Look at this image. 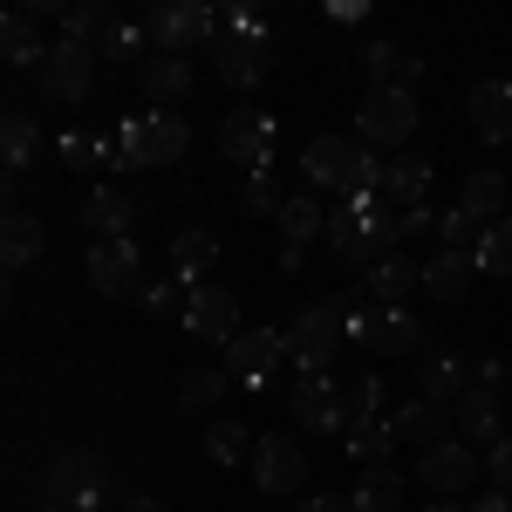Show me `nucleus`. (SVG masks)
<instances>
[{
	"mask_svg": "<svg viewBox=\"0 0 512 512\" xmlns=\"http://www.w3.org/2000/svg\"><path fill=\"white\" fill-rule=\"evenodd\" d=\"M410 239V219L390 212L383 198H342V212H328V246L349 260V267H376V260H390L396 246Z\"/></svg>",
	"mask_w": 512,
	"mask_h": 512,
	"instance_id": "1",
	"label": "nucleus"
},
{
	"mask_svg": "<svg viewBox=\"0 0 512 512\" xmlns=\"http://www.w3.org/2000/svg\"><path fill=\"white\" fill-rule=\"evenodd\" d=\"M301 171H308L315 192H335V198H376L383 192V164L369 158L362 137H308Z\"/></svg>",
	"mask_w": 512,
	"mask_h": 512,
	"instance_id": "2",
	"label": "nucleus"
},
{
	"mask_svg": "<svg viewBox=\"0 0 512 512\" xmlns=\"http://www.w3.org/2000/svg\"><path fill=\"white\" fill-rule=\"evenodd\" d=\"M192 130L178 110H137V117L117 123V164L123 171H164V164L185 158Z\"/></svg>",
	"mask_w": 512,
	"mask_h": 512,
	"instance_id": "3",
	"label": "nucleus"
},
{
	"mask_svg": "<svg viewBox=\"0 0 512 512\" xmlns=\"http://www.w3.org/2000/svg\"><path fill=\"white\" fill-rule=\"evenodd\" d=\"M280 335H287V362L301 376H328L342 342H349V308L342 301H315V308H301V315L287 321Z\"/></svg>",
	"mask_w": 512,
	"mask_h": 512,
	"instance_id": "4",
	"label": "nucleus"
},
{
	"mask_svg": "<svg viewBox=\"0 0 512 512\" xmlns=\"http://www.w3.org/2000/svg\"><path fill=\"white\" fill-rule=\"evenodd\" d=\"M41 499H48V506L103 512V499H110V465H103L96 451H55L48 472H41Z\"/></svg>",
	"mask_w": 512,
	"mask_h": 512,
	"instance_id": "5",
	"label": "nucleus"
},
{
	"mask_svg": "<svg viewBox=\"0 0 512 512\" xmlns=\"http://www.w3.org/2000/svg\"><path fill=\"white\" fill-rule=\"evenodd\" d=\"M89 89H96V48H89V41H62V35H55V48L41 55V96L76 110Z\"/></svg>",
	"mask_w": 512,
	"mask_h": 512,
	"instance_id": "6",
	"label": "nucleus"
},
{
	"mask_svg": "<svg viewBox=\"0 0 512 512\" xmlns=\"http://www.w3.org/2000/svg\"><path fill=\"white\" fill-rule=\"evenodd\" d=\"M151 41H158V55H192L205 41H219V7H205V0H171L151 14Z\"/></svg>",
	"mask_w": 512,
	"mask_h": 512,
	"instance_id": "7",
	"label": "nucleus"
},
{
	"mask_svg": "<svg viewBox=\"0 0 512 512\" xmlns=\"http://www.w3.org/2000/svg\"><path fill=\"white\" fill-rule=\"evenodd\" d=\"M417 96L410 89H369L362 96V110H355V137L362 144H403L410 130H417Z\"/></svg>",
	"mask_w": 512,
	"mask_h": 512,
	"instance_id": "8",
	"label": "nucleus"
},
{
	"mask_svg": "<svg viewBox=\"0 0 512 512\" xmlns=\"http://www.w3.org/2000/svg\"><path fill=\"white\" fill-rule=\"evenodd\" d=\"M280 362H287V335L280 328H239V342L226 349V376L239 390H267Z\"/></svg>",
	"mask_w": 512,
	"mask_h": 512,
	"instance_id": "9",
	"label": "nucleus"
},
{
	"mask_svg": "<svg viewBox=\"0 0 512 512\" xmlns=\"http://www.w3.org/2000/svg\"><path fill=\"white\" fill-rule=\"evenodd\" d=\"M274 117L267 110H226V123H219V151L233 164H246V171H267L274 164Z\"/></svg>",
	"mask_w": 512,
	"mask_h": 512,
	"instance_id": "10",
	"label": "nucleus"
},
{
	"mask_svg": "<svg viewBox=\"0 0 512 512\" xmlns=\"http://www.w3.org/2000/svg\"><path fill=\"white\" fill-rule=\"evenodd\" d=\"M89 287L96 294H137L144 287V246L137 239H89Z\"/></svg>",
	"mask_w": 512,
	"mask_h": 512,
	"instance_id": "11",
	"label": "nucleus"
},
{
	"mask_svg": "<svg viewBox=\"0 0 512 512\" xmlns=\"http://www.w3.org/2000/svg\"><path fill=\"white\" fill-rule=\"evenodd\" d=\"M246 472H253L260 492H274V499H280V492H301V485H308V451H301L294 437H267V431H260Z\"/></svg>",
	"mask_w": 512,
	"mask_h": 512,
	"instance_id": "12",
	"label": "nucleus"
},
{
	"mask_svg": "<svg viewBox=\"0 0 512 512\" xmlns=\"http://www.w3.org/2000/svg\"><path fill=\"white\" fill-rule=\"evenodd\" d=\"M185 335H198V342H226L233 349L239 342V301L226 294V287H192V301H185V321H178Z\"/></svg>",
	"mask_w": 512,
	"mask_h": 512,
	"instance_id": "13",
	"label": "nucleus"
},
{
	"mask_svg": "<svg viewBox=\"0 0 512 512\" xmlns=\"http://www.w3.org/2000/svg\"><path fill=\"white\" fill-rule=\"evenodd\" d=\"M417 478H424V492H472L478 485V451L465 437H444V444H431V451L417 458Z\"/></svg>",
	"mask_w": 512,
	"mask_h": 512,
	"instance_id": "14",
	"label": "nucleus"
},
{
	"mask_svg": "<svg viewBox=\"0 0 512 512\" xmlns=\"http://www.w3.org/2000/svg\"><path fill=\"white\" fill-rule=\"evenodd\" d=\"M287 410H294V424H308V431H349V410H342V383H335V376H301V383L287 390Z\"/></svg>",
	"mask_w": 512,
	"mask_h": 512,
	"instance_id": "15",
	"label": "nucleus"
},
{
	"mask_svg": "<svg viewBox=\"0 0 512 512\" xmlns=\"http://www.w3.org/2000/svg\"><path fill=\"white\" fill-rule=\"evenodd\" d=\"M362 287H369V308H410V294H424V260L390 253L362 274Z\"/></svg>",
	"mask_w": 512,
	"mask_h": 512,
	"instance_id": "16",
	"label": "nucleus"
},
{
	"mask_svg": "<svg viewBox=\"0 0 512 512\" xmlns=\"http://www.w3.org/2000/svg\"><path fill=\"white\" fill-rule=\"evenodd\" d=\"M267 62H274L267 55V35H219V62L212 69H219L226 89H253V82L267 76Z\"/></svg>",
	"mask_w": 512,
	"mask_h": 512,
	"instance_id": "17",
	"label": "nucleus"
},
{
	"mask_svg": "<svg viewBox=\"0 0 512 512\" xmlns=\"http://www.w3.org/2000/svg\"><path fill=\"white\" fill-rule=\"evenodd\" d=\"M417 342H424V328L410 308H369L362 315V349L369 355H410Z\"/></svg>",
	"mask_w": 512,
	"mask_h": 512,
	"instance_id": "18",
	"label": "nucleus"
},
{
	"mask_svg": "<svg viewBox=\"0 0 512 512\" xmlns=\"http://www.w3.org/2000/svg\"><path fill=\"white\" fill-rule=\"evenodd\" d=\"M41 21H48L41 7H7V14H0V55H7L14 69H28V62H41V55L55 48V41H41Z\"/></svg>",
	"mask_w": 512,
	"mask_h": 512,
	"instance_id": "19",
	"label": "nucleus"
},
{
	"mask_svg": "<svg viewBox=\"0 0 512 512\" xmlns=\"http://www.w3.org/2000/svg\"><path fill=\"white\" fill-rule=\"evenodd\" d=\"M390 424H396V437H410V444H424V451H431V444H444V437H458L451 403H431V396H410Z\"/></svg>",
	"mask_w": 512,
	"mask_h": 512,
	"instance_id": "20",
	"label": "nucleus"
},
{
	"mask_svg": "<svg viewBox=\"0 0 512 512\" xmlns=\"http://www.w3.org/2000/svg\"><path fill=\"white\" fill-rule=\"evenodd\" d=\"M41 253H48V226H41L35 212H7L0 219V260H7V274H21V267H35Z\"/></svg>",
	"mask_w": 512,
	"mask_h": 512,
	"instance_id": "21",
	"label": "nucleus"
},
{
	"mask_svg": "<svg viewBox=\"0 0 512 512\" xmlns=\"http://www.w3.org/2000/svg\"><path fill=\"white\" fill-rule=\"evenodd\" d=\"M137 76H144V96H151L158 110L185 103V96L198 89V76H192V62H185V55H151V62L137 69Z\"/></svg>",
	"mask_w": 512,
	"mask_h": 512,
	"instance_id": "22",
	"label": "nucleus"
},
{
	"mask_svg": "<svg viewBox=\"0 0 512 512\" xmlns=\"http://www.w3.org/2000/svg\"><path fill=\"white\" fill-rule=\"evenodd\" d=\"M472 280H478L472 253H431V260H424V294L444 301V308H451V301H465V294H472Z\"/></svg>",
	"mask_w": 512,
	"mask_h": 512,
	"instance_id": "23",
	"label": "nucleus"
},
{
	"mask_svg": "<svg viewBox=\"0 0 512 512\" xmlns=\"http://www.w3.org/2000/svg\"><path fill=\"white\" fill-rule=\"evenodd\" d=\"M472 390H478V369H472V362H458V355H431L424 376H417V396L451 403V410H458V396H472Z\"/></svg>",
	"mask_w": 512,
	"mask_h": 512,
	"instance_id": "24",
	"label": "nucleus"
},
{
	"mask_svg": "<svg viewBox=\"0 0 512 512\" xmlns=\"http://www.w3.org/2000/svg\"><path fill=\"white\" fill-rule=\"evenodd\" d=\"M424 192H431V164L424 158H390L383 164V205H390V212H417V205H424Z\"/></svg>",
	"mask_w": 512,
	"mask_h": 512,
	"instance_id": "25",
	"label": "nucleus"
},
{
	"mask_svg": "<svg viewBox=\"0 0 512 512\" xmlns=\"http://www.w3.org/2000/svg\"><path fill=\"white\" fill-rule=\"evenodd\" d=\"M362 69H369V89H410V82L424 76V55H403L396 41H369Z\"/></svg>",
	"mask_w": 512,
	"mask_h": 512,
	"instance_id": "26",
	"label": "nucleus"
},
{
	"mask_svg": "<svg viewBox=\"0 0 512 512\" xmlns=\"http://www.w3.org/2000/svg\"><path fill=\"white\" fill-rule=\"evenodd\" d=\"M171 280H185V287H205V274H212V260H219V239L205 233V226H192V233L171 239Z\"/></svg>",
	"mask_w": 512,
	"mask_h": 512,
	"instance_id": "27",
	"label": "nucleus"
},
{
	"mask_svg": "<svg viewBox=\"0 0 512 512\" xmlns=\"http://www.w3.org/2000/svg\"><path fill=\"white\" fill-rule=\"evenodd\" d=\"M472 123L485 144H512V82H478L472 89Z\"/></svg>",
	"mask_w": 512,
	"mask_h": 512,
	"instance_id": "28",
	"label": "nucleus"
},
{
	"mask_svg": "<svg viewBox=\"0 0 512 512\" xmlns=\"http://www.w3.org/2000/svg\"><path fill=\"white\" fill-rule=\"evenodd\" d=\"M451 417H458V437H478V444H499V437H506V410H499V396L485 390V383H478L472 396H458Z\"/></svg>",
	"mask_w": 512,
	"mask_h": 512,
	"instance_id": "29",
	"label": "nucleus"
},
{
	"mask_svg": "<svg viewBox=\"0 0 512 512\" xmlns=\"http://www.w3.org/2000/svg\"><path fill=\"white\" fill-rule=\"evenodd\" d=\"M82 226H89V239H130V198L117 185H96L82 198Z\"/></svg>",
	"mask_w": 512,
	"mask_h": 512,
	"instance_id": "30",
	"label": "nucleus"
},
{
	"mask_svg": "<svg viewBox=\"0 0 512 512\" xmlns=\"http://www.w3.org/2000/svg\"><path fill=\"white\" fill-rule=\"evenodd\" d=\"M158 41H151V21H123L110 14L103 21V35H96V62H137V55H151Z\"/></svg>",
	"mask_w": 512,
	"mask_h": 512,
	"instance_id": "31",
	"label": "nucleus"
},
{
	"mask_svg": "<svg viewBox=\"0 0 512 512\" xmlns=\"http://www.w3.org/2000/svg\"><path fill=\"white\" fill-rule=\"evenodd\" d=\"M349 506L355 512H396V506H403V472H396V465H362Z\"/></svg>",
	"mask_w": 512,
	"mask_h": 512,
	"instance_id": "32",
	"label": "nucleus"
},
{
	"mask_svg": "<svg viewBox=\"0 0 512 512\" xmlns=\"http://www.w3.org/2000/svg\"><path fill=\"white\" fill-rule=\"evenodd\" d=\"M55 164H69V171L117 164V137H103V130H62V137H55Z\"/></svg>",
	"mask_w": 512,
	"mask_h": 512,
	"instance_id": "33",
	"label": "nucleus"
},
{
	"mask_svg": "<svg viewBox=\"0 0 512 512\" xmlns=\"http://www.w3.org/2000/svg\"><path fill=\"white\" fill-rule=\"evenodd\" d=\"M0 158H7V171H28L41 158V123L28 110H7L0 117Z\"/></svg>",
	"mask_w": 512,
	"mask_h": 512,
	"instance_id": "34",
	"label": "nucleus"
},
{
	"mask_svg": "<svg viewBox=\"0 0 512 512\" xmlns=\"http://www.w3.org/2000/svg\"><path fill=\"white\" fill-rule=\"evenodd\" d=\"M355 465H390V444H396V424L390 417H355L349 431H342Z\"/></svg>",
	"mask_w": 512,
	"mask_h": 512,
	"instance_id": "35",
	"label": "nucleus"
},
{
	"mask_svg": "<svg viewBox=\"0 0 512 512\" xmlns=\"http://www.w3.org/2000/svg\"><path fill=\"white\" fill-rule=\"evenodd\" d=\"M280 233H287V246H301V253H308L315 239H328V212L315 205V192L280 205Z\"/></svg>",
	"mask_w": 512,
	"mask_h": 512,
	"instance_id": "36",
	"label": "nucleus"
},
{
	"mask_svg": "<svg viewBox=\"0 0 512 512\" xmlns=\"http://www.w3.org/2000/svg\"><path fill=\"white\" fill-rule=\"evenodd\" d=\"M253 444H260V437L246 431V424H233V417H219V424L205 431V458L233 472V465H253Z\"/></svg>",
	"mask_w": 512,
	"mask_h": 512,
	"instance_id": "37",
	"label": "nucleus"
},
{
	"mask_svg": "<svg viewBox=\"0 0 512 512\" xmlns=\"http://www.w3.org/2000/svg\"><path fill=\"white\" fill-rule=\"evenodd\" d=\"M185 301H192V287H185V280H171V274L137 287V308H144L151 321H185Z\"/></svg>",
	"mask_w": 512,
	"mask_h": 512,
	"instance_id": "38",
	"label": "nucleus"
},
{
	"mask_svg": "<svg viewBox=\"0 0 512 512\" xmlns=\"http://www.w3.org/2000/svg\"><path fill=\"white\" fill-rule=\"evenodd\" d=\"M478 274L485 280H512V219H492L485 226V239H478Z\"/></svg>",
	"mask_w": 512,
	"mask_h": 512,
	"instance_id": "39",
	"label": "nucleus"
},
{
	"mask_svg": "<svg viewBox=\"0 0 512 512\" xmlns=\"http://www.w3.org/2000/svg\"><path fill=\"white\" fill-rule=\"evenodd\" d=\"M458 205L478 212V219L492 226V219L506 212V178H499V171H472V178H465V192H458Z\"/></svg>",
	"mask_w": 512,
	"mask_h": 512,
	"instance_id": "40",
	"label": "nucleus"
},
{
	"mask_svg": "<svg viewBox=\"0 0 512 512\" xmlns=\"http://www.w3.org/2000/svg\"><path fill=\"white\" fill-rule=\"evenodd\" d=\"M437 239H444V253H478L485 219H478V212H465V205H451V212H437Z\"/></svg>",
	"mask_w": 512,
	"mask_h": 512,
	"instance_id": "41",
	"label": "nucleus"
},
{
	"mask_svg": "<svg viewBox=\"0 0 512 512\" xmlns=\"http://www.w3.org/2000/svg\"><path fill=\"white\" fill-rule=\"evenodd\" d=\"M226 390H239L226 369H192V376L178 383V403H185V410H212V403H219Z\"/></svg>",
	"mask_w": 512,
	"mask_h": 512,
	"instance_id": "42",
	"label": "nucleus"
},
{
	"mask_svg": "<svg viewBox=\"0 0 512 512\" xmlns=\"http://www.w3.org/2000/svg\"><path fill=\"white\" fill-rule=\"evenodd\" d=\"M103 21H110V14H103V7H89V0H69V7L55 14L62 41H89V48H96V35H103Z\"/></svg>",
	"mask_w": 512,
	"mask_h": 512,
	"instance_id": "43",
	"label": "nucleus"
},
{
	"mask_svg": "<svg viewBox=\"0 0 512 512\" xmlns=\"http://www.w3.org/2000/svg\"><path fill=\"white\" fill-rule=\"evenodd\" d=\"M239 205H246L253 219H280V205H287V198H280V185H274V164H267V171H246V192H239Z\"/></svg>",
	"mask_w": 512,
	"mask_h": 512,
	"instance_id": "44",
	"label": "nucleus"
},
{
	"mask_svg": "<svg viewBox=\"0 0 512 512\" xmlns=\"http://www.w3.org/2000/svg\"><path fill=\"white\" fill-rule=\"evenodd\" d=\"M342 410H349V424L355 417H383V376H349L342 383Z\"/></svg>",
	"mask_w": 512,
	"mask_h": 512,
	"instance_id": "45",
	"label": "nucleus"
},
{
	"mask_svg": "<svg viewBox=\"0 0 512 512\" xmlns=\"http://www.w3.org/2000/svg\"><path fill=\"white\" fill-rule=\"evenodd\" d=\"M219 35H267V21L253 7H219Z\"/></svg>",
	"mask_w": 512,
	"mask_h": 512,
	"instance_id": "46",
	"label": "nucleus"
},
{
	"mask_svg": "<svg viewBox=\"0 0 512 512\" xmlns=\"http://www.w3.org/2000/svg\"><path fill=\"white\" fill-rule=\"evenodd\" d=\"M485 472H492V492H506V499H512V437H499V444H492Z\"/></svg>",
	"mask_w": 512,
	"mask_h": 512,
	"instance_id": "47",
	"label": "nucleus"
},
{
	"mask_svg": "<svg viewBox=\"0 0 512 512\" xmlns=\"http://www.w3.org/2000/svg\"><path fill=\"white\" fill-rule=\"evenodd\" d=\"M301 512H355V506H349V499H342V492H315V499H308V506H301Z\"/></svg>",
	"mask_w": 512,
	"mask_h": 512,
	"instance_id": "48",
	"label": "nucleus"
},
{
	"mask_svg": "<svg viewBox=\"0 0 512 512\" xmlns=\"http://www.w3.org/2000/svg\"><path fill=\"white\" fill-rule=\"evenodd\" d=\"M465 512H512V499H506V492H478Z\"/></svg>",
	"mask_w": 512,
	"mask_h": 512,
	"instance_id": "49",
	"label": "nucleus"
},
{
	"mask_svg": "<svg viewBox=\"0 0 512 512\" xmlns=\"http://www.w3.org/2000/svg\"><path fill=\"white\" fill-rule=\"evenodd\" d=\"M123 512H158V499H123Z\"/></svg>",
	"mask_w": 512,
	"mask_h": 512,
	"instance_id": "50",
	"label": "nucleus"
},
{
	"mask_svg": "<svg viewBox=\"0 0 512 512\" xmlns=\"http://www.w3.org/2000/svg\"><path fill=\"white\" fill-rule=\"evenodd\" d=\"M424 512H465V506H458V499H437V506H424Z\"/></svg>",
	"mask_w": 512,
	"mask_h": 512,
	"instance_id": "51",
	"label": "nucleus"
},
{
	"mask_svg": "<svg viewBox=\"0 0 512 512\" xmlns=\"http://www.w3.org/2000/svg\"><path fill=\"white\" fill-rule=\"evenodd\" d=\"M41 512H82V506H48V499H41Z\"/></svg>",
	"mask_w": 512,
	"mask_h": 512,
	"instance_id": "52",
	"label": "nucleus"
}]
</instances>
